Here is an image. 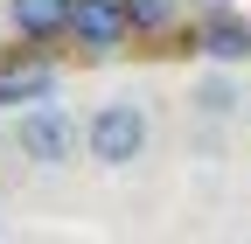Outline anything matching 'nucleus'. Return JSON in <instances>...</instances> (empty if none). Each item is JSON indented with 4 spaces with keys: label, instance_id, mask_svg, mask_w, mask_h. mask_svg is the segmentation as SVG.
Here are the masks:
<instances>
[{
    "label": "nucleus",
    "instance_id": "f257e3e1",
    "mask_svg": "<svg viewBox=\"0 0 251 244\" xmlns=\"http://www.w3.org/2000/svg\"><path fill=\"white\" fill-rule=\"evenodd\" d=\"M84 146H91V161L98 168H133L147 154V112L133 98H112L91 112V126H84Z\"/></svg>",
    "mask_w": 251,
    "mask_h": 244
},
{
    "label": "nucleus",
    "instance_id": "f03ea898",
    "mask_svg": "<svg viewBox=\"0 0 251 244\" xmlns=\"http://www.w3.org/2000/svg\"><path fill=\"white\" fill-rule=\"evenodd\" d=\"M21 154L35 161V168H70L77 161V119L63 112V105L21 112Z\"/></svg>",
    "mask_w": 251,
    "mask_h": 244
},
{
    "label": "nucleus",
    "instance_id": "7ed1b4c3",
    "mask_svg": "<svg viewBox=\"0 0 251 244\" xmlns=\"http://www.w3.org/2000/svg\"><path fill=\"white\" fill-rule=\"evenodd\" d=\"M70 35L105 56V49H126L140 28H133V14H126V0H77L70 7Z\"/></svg>",
    "mask_w": 251,
    "mask_h": 244
},
{
    "label": "nucleus",
    "instance_id": "20e7f679",
    "mask_svg": "<svg viewBox=\"0 0 251 244\" xmlns=\"http://www.w3.org/2000/svg\"><path fill=\"white\" fill-rule=\"evenodd\" d=\"M196 42H202V56L209 63H251V21L244 14H209L202 28H196Z\"/></svg>",
    "mask_w": 251,
    "mask_h": 244
},
{
    "label": "nucleus",
    "instance_id": "39448f33",
    "mask_svg": "<svg viewBox=\"0 0 251 244\" xmlns=\"http://www.w3.org/2000/svg\"><path fill=\"white\" fill-rule=\"evenodd\" d=\"M70 7H77V0H7V21L21 28L28 42H49V35L70 28Z\"/></svg>",
    "mask_w": 251,
    "mask_h": 244
},
{
    "label": "nucleus",
    "instance_id": "423d86ee",
    "mask_svg": "<svg viewBox=\"0 0 251 244\" xmlns=\"http://www.w3.org/2000/svg\"><path fill=\"white\" fill-rule=\"evenodd\" d=\"M56 91V70L49 63H7L0 70V105H42Z\"/></svg>",
    "mask_w": 251,
    "mask_h": 244
},
{
    "label": "nucleus",
    "instance_id": "0eeeda50",
    "mask_svg": "<svg viewBox=\"0 0 251 244\" xmlns=\"http://www.w3.org/2000/svg\"><path fill=\"white\" fill-rule=\"evenodd\" d=\"M244 98H237V91L224 84V77H202L196 84V112H209V119H224V112H237Z\"/></svg>",
    "mask_w": 251,
    "mask_h": 244
},
{
    "label": "nucleus",
    "instance_id": "6e6552de",
    "mask_svg": "<svg viewBox=\"0 0 251 244\" xmlns=\"http://www.w3.org/2000/svg\"><path fill=\"white\" fill-rule=\"evenodd\" d=\"M126 14H133V28H168L181 14V0H126Z\"/></svg>",
    "mask_w": 251,
    "mask_h": 244
}]
</instances>
